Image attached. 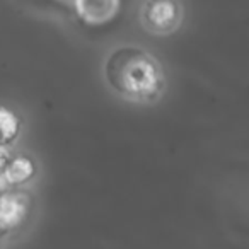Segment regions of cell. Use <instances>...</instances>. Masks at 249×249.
I'll return each instance as SVG.
<instances>
[{"instance_id": "cell-1", "label": "cell", "mask_w": 249, "mask_h": 249, "mask_svg": "<svg viewBox=\"0 0 249 249\" xmlns=\"http://www.w3.org/2000/svg\"><path fill=\"white\" fill-rule=\"evenodd\" d=\"M104 79L109 89L130 103L149 104L164 92L166 77L160 63L137 46H120L106 56Z\"/></svg>"}, {"instance_id": "cell-2", "label": "cell", "mask_w": 249, "mask_h": 249, "mask_svg": "<svg viewBox=\"0 0 249 249\" xmlns=\"http://www.w3.org/2000/svg\"><path fill=\"white\" fill-rule=\"evenodd\" d=\"M181 5L176 2H147L140 12V22L149 33L169 35L181 24Z\"/></svg>"}, {"instance_id": "cell-3", "label": "cell", "mask_w": 249, "mask_h": 249, "mask_svg": "<svg viewBox=\"0 0 249 249\" xmlns=\"http://www.w3.org/2000/svg\"><path fill=\"white\" fill-rule=\"evenodd\" d=\"M77 16L84 22L89 24H101L106 22L116 14L120 4L118 2H75L73 4Z\"/></svg>"}, {"instance_id": "cell-4", "label": "cell", "mask_w": 249, "mask_h": 249, "mask_svg": "<svg viewBox=\"0 0 249 249\" xmlns=\"http://www.w3.org/2000/svg\"><path fill=\"white\" fill-rule=\"evenodd\" d=\"M24 215V203L21 198L7 195L0 200V225H12Z\"/></svg>"}, {"instance_id": "cell-5", "label": "cell", "mask_w": 249, "mask_h": 249, "mask_svg": "<svg viewBox=\"0 0 249 249\" xmlns=\"http://www.w3.org/2000/svg\"><path fill=\"white\" fill-rule=\"evenodd\" d=\"M31 174H33L31 160L24 159V157H19V159H16L14 162L7 167V171H5V176H7V179L11 181V183H16V184L24 183V181L28 179Z\"/></svg>"}, {"instance_id": "cell-6", "label": "cell", "mask_w": 249, "mask_h": 249, "mask_svg": "<svg viewBox=\"0 0 249 249\" xmlns=\"http://www.w3.org/2000/svg\"><path fill=\"white\" fill-rule=\"evenodd\" d=\"M16 130H18V124L14 116L5 109H0V143L11 140Z\"/></svg>"}]
</instances>
